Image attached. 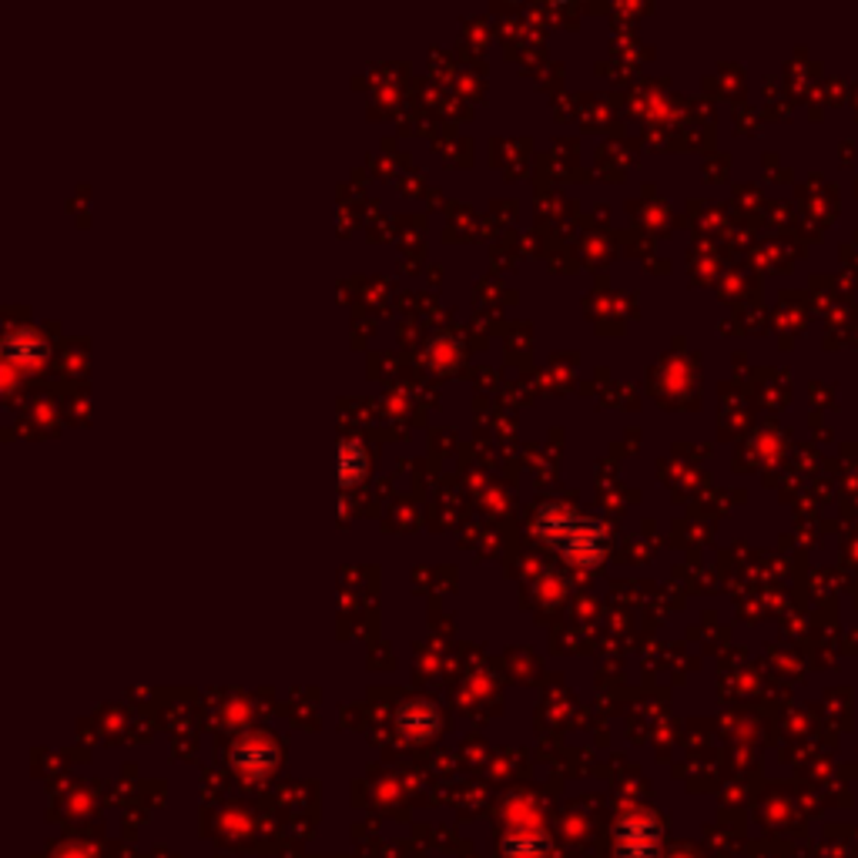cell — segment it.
<instances>
[{
  "label": "cell",
  "mask_w": 858,
  "mask_h": 858,
  "mask_svg": "<svg viewBox=\"0 0 858 858\" xmlns=\"http://www.w3.org/2000/svg\"><path fill=\"white\" fill-rule=\"evenodd\" d=\"M540 530L564 557L577 560L580 567H594L604 554V533L597 530V523H591L588 517H577L567 506H560L554 514L543 510Z\"/></svg>",
  "instance_id": "6da1fadb"
},
{
  "label": "cell",
  "mask_w": 858,
  "mask_h": 858,
  "mask_svg": "<svg viewBox=\"0 0 858 858\" xmlns=\"http://www.w3.org/2000/svg\"><path fill=\"white\" fill-rule=\"evenodd\" d=\"M366 474V453L356 440H342L339 446V483L349 490V487H356Z\"/></svg>",
  "instance_id": "7a4b0ae2"
}]
</instances>
